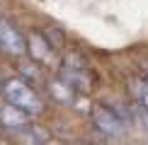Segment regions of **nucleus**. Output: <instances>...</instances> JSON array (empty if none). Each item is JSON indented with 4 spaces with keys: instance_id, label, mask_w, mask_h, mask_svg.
I'll use <instances>...</instances> for the list:
<instances>
[{
    "instance_id": "nucleus-1",
    "label": "nucleus",
    "mask_w": 148,
    "mask_h": 145,
    "mask_svg": "<svg viewBox=\"0 0 148 145\" xmlns=\"http://www.w3.org/2000/svg\"><path fill=\"white\" fill-rule=\"evenodd\" d=\"M0 89L5 92L8 104L20 109L27 116H39V114L44 111V99H41V97L34 92V87L27 80H22V77H10V80H5Z\"/></svg>"
},
{
    "instance_id": "nucleus-2",
    "label": "nucleus",
    "mask_w": 148,
    "mask_h": 145,
    "mask_svg": "<svg viewBox=\"0 0 148 145\" xmlns=\"http://www.w3.org/2000/svg\"><path fill=\"white\" fill-rule=\"evenodd\" d=\"M92 123L97 126V131H102L104 136H121L126 131V121L121 119L119 111H114L107 104H97L92 109Z\"/></svg>"
},
{
    "instance_id": "nucleus-3",
    "label": "nucleus",
    "mask_w": 148,
    "mask_h": 145,
    "mask_svg": "<svg viewBox=\"0 0 148 145\" xmlns=\"http://www.w3.org/2000/svg\"><path fill=\"white\" fill-rule=\"evenodd\" d=\"M61 80H63L68 87L75 92V89H83L88 92L90 89V75L85 70V65L80 63L75 56H66L63 63H61Z\"/></svg>"
},
{
    "instance_id": "nucleus-4",
    "label": "nucleus",
    "mask_w": 148,
    "mask_h": 145,
    "mask_svg": "<svg viewBox=\"0 0 148 145\" xmlns=\"http://www.w3.org/2000/svg\"><path fill=\"white\" fill-rule=\"evenodd\" d=\"M0 51L5 56H24L27 53L24 34L5 17H0Z\"/></svg>"
},
{
    "instance_id": "nucleus-5",
    "label": "nucleus",
    "mask_w": 148,
    "mask_h": 145,
    "mask_svg": "<svg viewBox=\"0 0 148 145\" xmlns=\"http://www.w3.org/2000/svg\"><path fill=\"white\" fill-rule=\"evenodd\" d=\"M24 44H27V53H29L34 60H39V63H51V58H53V48H51V44L44 39V34H39V32H29L27 39H24Z\"/></svg>"
},
{
    "instance_id": "nucleus-6",
    "label": "nucleus",
    "mask_w": 148,
    "mask_h": 145,
    "mask_svg": "<svg viewBox=\"0 0 148 145\" xmlns=\"http://www.w3.org/2000/svg\"><path fill=\"white\" fill-rule=\"evenodd\" d=\"M0 126H5V128H15V131H24L29 126V116L22 114L20 109L10 106V104H3V106H0Z\"/></svg>"
},
{
    "instance_id": "nucleus-7",
    "label": "nucleus",
    "mask_w": 148,
    "mask_h": 145,
    "mask_svg": "<svg viewBox=\"0 0 148 145\" xmlns=\"http://www.w3.org/2000/svg\"><path fill=\"white\" fill-rule=\"evenodd\" d=\"M131 94L136 99V106L148 111V77H136L131 80Z\"/></svg>"
},
{
    "instance_id": "nucleus-8",
    "label": "nucleus",
    "mask_w": 148,
    "mask_h": 145,
    "mask_svg": "<svg viewBox=\"0 0 148 145\" xmlns=\"http://www.w3.org/2000/svg\"><path fill=\"white\" fill-rule=\"evenodd\" d=\"M49 89L53 92V97H56L58 102H73V89H71L63 80H53Z\"/></svg>"
},
{
    "instance_id": "nucleus-9",
    "label": "nucleus",
    "mask_w": 148,
    "mask_h": 145,
    "mask_svg": "<svg viewBox=\"0 0 148 145\" xmlns=\"http://www.w3.org/2000/svg\"><path fill=\"white\" fill-rule=\"evenodd\" d=\"M0 87H3V77H0Z\"/></svg>"
}]
</instances>
